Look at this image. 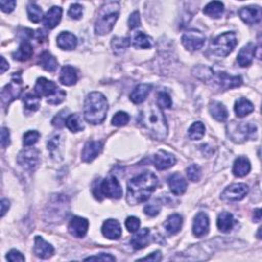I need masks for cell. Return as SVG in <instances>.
I'll return each mask as SVG.
<instances>
[{
    "label": "cell",
    "mask_w": 262,
    "mask_h": 262,
    "mask_svg": "<svg viewBox=\"0 0 262 262\" xmlns=\"http://www.w3.org/2000/svg\"><path fill=\"white\" fill-rule=\"evenodd\" d=\"M0 206H1V217H3L6 211L9 209V201L6 199H2L1 203H0Z\"/></svg>",
    "instance_id": "cell-58"
},
{
    "label": "cell",
    "mask_w": 262,
    "mask_h": 262,
    "mask_svg": "<svg viewBox=\"0 0 262 262\" xmlns=\"http://www.w3.org/2000/svg\"><path fill=\"white\" fill-rule=\"evenodd\" d=\"M33 52L34 50L32 44L29 41L25 40L20 44L18 50L13 53V58L19 62H26L32 58Z\"/></svg>",
    "instance_id": "cell-29"
},
{
    "label": "cell",
    "mask_w": 262,
    "mask_h": 262,
    "mask_svg": "<svg viewBox=\"0 0 262 262\" xmlns=\"http://www.w3.org/2000/svg\"><path fill=\"white\" fill-rule=\"evenodd\" d=\"M176 163V158L174 155L166 151H159L154 156V165L158 170H166L174 166Z\"/></svg>",
    "instance_id": "cell-19"
},
{
    "label": "cell",
    "mask_w": 262,
    "mask_h": 262,
    "mask_svg": "<svg viewBox=\"0 0 262 262\" xmlns=\"http://www.w3.org/2000/svg\"><path fill=\"white\" fill-rule=\"evenodd\" d=\"M77 80H78V74H77V70L74 67H71V66L63 67V69L60 74V82L63 85L72 86L76 84Z\"/></svg>",
    "instance_id": "cell-28"
},
{
    "label": "cell",
    "mask_w": 262,
    "mask_h": 262,
    "mask_svg": "<svg viewBox=\"0 0 262 262\" xmlns=\"http://www.w3.org/2000/svg\"><path fill=\"white\" fill-rule=\"evenodd\" d=\"M205 135V126L202 122H195L189 129V138L191 141H199Z\"/></svg>",
    "instance_id": "cell-41"
},
{
    "label": "cell",
    "mask_w": 262,
    "mask_h": 262,
    "mask_svg": "<svg viewBox=\"0 0 262 262\" xmlns=\"http://www.w3.org/2000/svg\"><path fill=\"white\" fill-rule=\"evenodd\" d=\"M209 218L207 214H205L203 212L198 213L195 216V219H193L192 223V233L196 237L202 238L204 236H206L209 233Z\"/></svg>",
    "instance_id": "cell-17"
},
{
    "label": "cell",
    "mask_w": 262,
    "mask_h": 262,
    "mask_svg": "<svg viewBox=\"0 0 262 262\" xmlns=\"http://www.w3.org/2000/svg\"><path fill=\"white\" fill-rule=\"evenodd\" d=\"M86 261L88 260H95V261H115L116 258L112 256L111 254H106V253H100L95 256H89L85 258Z\"/></svg>",
    "instance_id": "cell-55"
},
{
    "label": "cell",
    "mask_w": 262,
    "mask_h": 262,
    "mask_svg": "<svg viewBox=\"0 0 262 262\" xmlns=\"http://www.w3.org/2000/svg\"><path fill=\"white\" fill-rule=\"evenodd\" d=\"M165 230L169 235H176L182 226V217L179 214H171L166 219L165 223Z\"/></svg>",
    "instance_id": "cell-33"
},
{
    "label": "cell",
    "mask_w": 262,
    "mask_h": 262,
    "mask_svg": "<svg viewBox=\"0 0 262 262\" xmlns=\"http://www.w3.org/2000/svg\"><path fill=\"white\" fill-rule=\"evenodd\" d=\"M256 132V126L250 122L247 124L245 122H232L229 125V136L236 143H242L248 139H252Z\"/></svg>",
    "instance_id": "cell-8"
},
{
    "label": "cell",
    "mask_w": 262,
    "mask_h": 262,
    "mask_svg": "<svg viewBox=\"0 0 262 262\" xmlns=\"http://www.w3.org/2000/svg\"><path fill=\"white\" fill-rule=\"evenodd\" d=\"M125 225H126L128 232L136 233L140 230L141 220L138 217H135V216H130V217H128L126 221H125Z\"/></svg>",
    "instance_id": "cell-50"
},
{
    "label": "cell",
    "mask_w": 262,
    "mask_h": 262,
    "mask_svg": "<svg viewBox=\"0 0 262 262\" xmlns=\"http://www.w3.org/2000/svg\"><path fill=\"white\" fill-rule=\"evenodd\" d=\"M68 112H69L68 110H63V111H61V112L58 114V115H56V116L52 119L51 123H52V125H53L54 127H56V128H62V127L65 126V125H66V121H67V118H68V116H67V113H68Z\"/></svg>",
    "instance_id": "cell-49"
},
{
    "label": "cell",
    "mask_w": 262,
    "mask_h": 262,
    "mask_svg": "<svg viewBox=\"0 0 262 262\" xmlns=\"http://www.w3.org/2000/svg\"><path fill=\"white\" fill-rule=\"evenodd\" d=\"M63 9L60 6H52L43 18V25L48 29H53L60 24Z\"/></svg>",
    "instance_id": "cell-22"
},
{
    "label": "cell",
    "mask_w": 262,
    "mask_h": 262,
    "mask_svg": "<svg viewBox=\"0 0 262 262\" xmlns=\"http://www.w3.org/2000/svg\"><path fill=\"white\" fill-rule=\"evenodd\" d=\"M168 185L174 195L180 196L187 191V181L179 173H174L168 178Z\"/></svg>",
    "instance_id": "cell-24"
},
{
    "label": "cell",
    "mask_w": 262,
    "mask_h": 262,
    "mask_svg": "<svg viewBox=\"0 0 262 262\" xmlns=\"http://www.w3.org/2000/svg\"><path fill=\"white\" fill-rule=\"evenodd\" d=\"M98 193L95 197L101 200L100 197H107L109 199H120L123 195L122 188L115 176H109L102 180L98 185Z\"/></svg>",
    "instance_id": "cell-9"
},
{
    "label": "cell",
    "mask_w": 262,
    "mask_h": 262,
    "mask_svg": "<svg viewBox=\"0 0 262 262\" xmlns=\"http://www.w3.org/2000/svg\"><path fill=\"white\" fill-rule=\"evenodd\" d=\"M129 45H130V41H129V38L127 37H125V38L114 37L111 42V47H112L114 53L118 55L126 51V49L129 48Z\"/></svg>",
    "instance_id": "cell-40"
},
{
    "label": "cell",
    "mask_w": 262,
    "mask_h": 262,
    "mask_svg": "<svg viewBox=\"0 0 262 262\" xmlns=\"http://www.w3.org/2000/svg\"><path fill=\"white\" fill-rule=\"evenodd\" d=\"M237 44H238V39L236 33L226 32L214 38L211 41L210 49L215 55L227 56L234 50Z\"/></svg>",
    "instance_id": "cell-7"
},
{
    "label": "cell",
    "mask_w": 262,
    "mask_h": 262,
    "mask_svg": "<svg viewBox=\"0 0 262 262\" xmlns=\"http://www.w3.org/2000/svg\"><path fill=\"white\" fill-rule=\"evenodd\" d=\"M209 112L211 116L218 122H224L229 117V112L224 105L219 101H212L209 105Z\"/></svg>",
    "instance_id": "cell-32"
},
{
    "label": "cell",
    "mask_w": 262,
    "mask_h": 262,
    "mask_svg": "<svg viewBox=\"0 0 262 262\" xmlns=\"http://www.w3.org/2000/svg\"><path fill=\"white\" fill-rule=\"evenodd\" d=\"M58 47L63 50H73L77 47V38L70 32H62L56 38Z\"/></svg>",
    "instance_id": "cell-25"
},
{
    "label": "cell",
    "mask_w": 262,
    "mask_h": 262,
    "mask_svg": "<svg viewBox=\"0 0 262 262\" xmlns=\"http://www.w3.org/2000/svg\"><path fill=\"white\" fill-rule=\"evenodd\" d=\"M40 138V133L36 130H29L27 131L24 136H23V143L26 146H31L35 144Z\"/></svg>",
    "instance_id": "cell-45"
},
{
    "label": "cell",
    "mask_w": 262,
    "mask_h": 262,
    "mask_svg": "<svg viewBox=\"0 0 262 262\" xmlns=\"http://www.w3.org/2000/svg\"><path fill=\"white\" fill-rule=\"evenodd\" d=\"M130 43L138 49H150L153 47V39L145 35L143 32H134Z\"/></svg>",
    "instance_id": "cell-26"
},
{
    "label": "cell",
    "mask_w": 262,
    "mask_h": 262,
    "mask_svg": "<svg viewBox=\"0 0 262 262\" xmlns=\"http://www.w3.org/2000/svg\"><path fill=\"white\" fill-rule=\"evenodd\" d=\"M102 147H104V144H102L101 142L91 141V142L86 143L81 153L82 161L85 163L93 162L95 159L101 153Z\"/></svg>",
    "instance_id": "cell-15"
},
{
    "label": "cell",
    "mask_w": 262,
    "mask_h": 262,
    "mask_svg": "<svg viewBox=\"0 0 262 262\" xmlns=\"http://www.w3.org/2000/svg\"><path fill=\"white\" fill-rule=\"evenodd\" d=\"M250 170H251V164L246 157H238L236 159L233 167V173L235 176L238 177H244L246 176Z\"/></svg>",
    "instance_id": "cell-31"
},
{
    "label": "cell",
    "mask_w": 262,
    "mask_h": 262,
    "mask_svg": "<svg viewBox=\"0 0 262 262\" xmlns=\"http://www.w3.org/2000/svg\"><path fill=\"white\" fill-rule=\"evenodd\" d=\"M197 74H193L202 80L213 82L222 90H227L241 86L243 83L241 76H231L224 72H214L210 68L199 67L196 68Z\"/></svg>",
    "instance_id": "cell-4"
},
{
    "label": "cell",
    "mask_w": 262,
    "mask_h": 262,
    "mask_svg": "<svg viewBox=\"0 0 262 262\" xmlns=\"http://www.w3.org/2000/svg\"><path fill=\"white\" fill-rule=\"evenodd\" d=\"M33 251L35 255L41 259H48L54 253V248L44 240L43 238L37 236L34 240Z\"/></svg>",
    "instance_id": "cell-14"
},
{
    "label": "cell",
    "mask_w": 262,
    "mask_h": 262,
    "mask_svg": "<svg viewBox=\"0 0 262 262\" xmlns=\"http://www.w3.org/2000/svg\"><path fill=\"white\" fill-rule=\"evenodd\" d=\"M157 105L160 109H169L172 106V99L166 93H160L157 97Z\"/></svg>",
    "instance_id": "cell-48"
},
{
    "label": "cell",
    "mask_w": 262,
    "mask_h": 262,
    "mask_svg": "<svg viewBox=\"0 0 262 262\" xmlns=\"http://www.w3.org/2000/svg\"><path fill=\"white\" fill-rule=\"evenodd\" d=\"M102 235L109 240H118L122 236V229L120 223L116 219H108L101 227Z\"/></svg>",
    "instance_id": "cell-20"
},
{
    "label": "cell",
    "mask_w": 262,
    "mask_h": 262,
    "mask_svg": "<svg viewBox=\"0 0 262 262\" xmlns=\"http://www.w3.org/2000/svg\"><path fill=\"white\" fill-rule=\"evenodd\" d=\"M151 232L149 229H142L141 231L136 232V234L132 237L130 244L135 250H141L147 246L150 242Z\"/></svg>",
    "instance_id": "cell-27"
},
{
    "label": "cell",
    "mask_w": 262,
    "mask_h": 262,
    "mask_svg": "<svg viewBox=\"0 0 262 262\" xmlns=\"http://www.w3.org/2000/svg\"><path fill=\"white\" fill-rule=\"evenodd\" d=\"M62 144H63V138H62V134L60 133L53 134L48 140V150L50 152L52 158L56 157V159H58V156H61L60 151H61Z\"/></svg>",
    "instance_id": "cell-37"
},
{
    "label": "cell",
    "mask_w": 262,
    "mask_h": 262,
    "mask_svg": "<svg viewBox=\"0 0 262 262\" xmlns=\"http://www.w3.org/2000/svg\"><path fill=\"white\" fill-rule=\"evenodd\" d=\"M152 86L150 84H140L136 86L130 95V99L134 104L139 105L145 100L147 95H150Z\"/></svg>",
    "instance_id": "cell-30"
},
{
    "label": "cell",
    "mask_w": 262,
    "mask_h": 262,
    "mask_svg": "<svg viewBox=\"0 0 262 262\" xmlns=\"http://www.w3.org/2000/svg\"><path fill=\"white\" fill-rule=\"evenodd\" d=\"M39 64L48 72H54L58 68V61L48 51H43L39 56Z\"/></svg>",
    "instance_id": "cell-36"
},
{
    "label": "cell",
    "mask_w": 262,
    "mask_h": 262,
    "mask_svg": "<svg viewBox=\"0 0 262 262\" xmlns=\"http://www.w3.org/2000/svg\"><path fill=\"white\" fill-rule=\"evenodd\" d=\"M108 113V100L106 96L95 91L89 94L84 101V118L93 124L97 125L105 121Z\"/></svg>",
    "instance_id": "cell-3"
},
{
    "label": "cell",
    "mask_w": 262,
    "mask_h": 262,
    "mask_svg": "<svg viewBox=\"0 0 262 262\" xmlns=\"http://www.w3.org/2000/svg\"><path fill=\"white\" fill-rule=\"evenodd\" d=\"M238 16L246 24L255 25L261 20V8L259 6H246L240 9Z\"/></svg>",
    "instance_id": "cell-18"
},
{
    "label": "cell",
    "mask_w": 262,
    "mask_h": 262,
    "mask_svg": "<svg viewBox=\"0 0 262 262\" xmlns=\"http://www.w3.org/2000/svg\"><path fill=\"white\" fill-rule=\"evenodd\" d=\"M187 174H188V177L190 180H191L192 182H196V181H199L201 179L202 170H201L199 165L191 164L187 169Z\"/></svg>",
    "instance_id": "cell-46"
},
{
    "label": "cell",
    "mask_w": 262,
    "mask_h": 262,
    "mask_svg": "<svg viewBox=\"0 0 262 262\" xmlns=\"http://www.w3.org/2000/svg\"><path fill=\"white\" fill-rule=\"evenodd\" d=\"M161 207H162V205L160 202L153 201V202L147 204L143 210H144V213L146 215L151 216V217H154V216H157L159 213H160Z\"/></svg>",
    "instance_id": "cell-47"
},
{
    "label": "cell",
    "mask_w": 262,
    "mask_h": 262,
    "mask_svg": "<svg viewBox=\"0 0 262 262\" xmlns=\"http://www.w3.org/2000/svg\"><path fill=\"white\" fill-rule=\"evenodd\" d=\"M224 10V5L220 1H212L208 3L204 8V14L213 18V19H218L221 17Z\"/></svg>",
    "instance_id": "cell-39"
},
{
    "label": "cell",
    "mask_w": 262,
    "mask_h": 262,
    "mask_svg": "<svg viewBox=\"0 0 262 262\" xmlns=\"http://www.w3.org/2000/svg\"><path fill=\"white\" fill-rule=\"evenodd\" d=\"M141 26V15L138 10L133 11L128 19V27L132 30Z\"/></svg>",
    "instance_id": "cell-52"
},
{
    "label": "cell",
    "mask_w": 262,
    "mask_h": 262,
    "mask_svg": "<svg viewBox=\"0 0 262 262\" xmlns=\"http://www.w3.org/2000/svg\"><path fill=\"white\" fill-rule=\"evenodd\" d=\"M23 80L20 73H15L11 77V80L1 90V100L3 106H8L11 101L17 99L23 91Z\"/></svg>",
    "instance_id": "cell-10"
},
{
    "label": "cell",
    "mask_w": 262,
    "mask_h": 262,
    "mask_svg": "<svg viewBox=\"0 0 262 262\" xmlns=\"http://www.w3.org/2000/svg\"><path fill=\"white\" fill-rule=\"evenodd\" d=\"M27 13L30 21L33 23H36V24L42 20V18H44L42 16L41 7L38 6L36 3H30L27 7Z\"/></svg>",
    "instance_id": "cell-43"
},
{
    "label": "cell",
    "mask_w": 262,
    "mask_h": 262,
    "mask_svg": "<svg viewBox=\"0 0 262 262\" xmlns=\"http://www.w3.org/2000/svg\"><path fill=\"white\" fill-rule=\"evenodd\" d=\"M256 47L253 43H248L238 54V64L241 67H248L252 64L255 56Z\"/></svg>",
    "instance_id": "cell-23"
},
{
    "label": "cell",
    "mask_w": 262,
    "mask_h": 262,
    "mask_svg": "<svg viewBox=\"0 0 262 262\" xmlns=\"http://www.w3.org/2000/svg\"><path fill=\"white\" fill-rule=\"evenodd\" d=\"M253 219L255 222H259L261 220V209H256L253 214Z\"/></svg>",
    "instance_id": "cell-60"
},
{
    "label": "cell",
    "mask_w": 262,
    "mask_h": 262,
    "mask_svg": "<svg viewBox=\"0 0 262 262\" xmlns=\"http://www.w3.org/2000/svg\"><path fill=\"white\" fill-rule=\"evenodd\" d=\"M159 184L158 177L151 171L143 172L128 181L126 200L129 205H138L150 199Z\"/></svg>",
    "instance_id": "cell-1"
},
{
    "label": "cell",
    "mask_w": 262,
    "mask_h": 262,
    "mask_svg": "<svg viewBox=\"0 0 262 262\" xmlns=\"http://www.w3.org/2000/svg\"><path fill=\"white\" fill-rule=\"evenodd\" d=\"M254 111V106L250 100L247 98H238L236 104H235V112L237 114L238 117L243 118L247 115H249L250 113H252Z\"/></svg>",
    "instance_id": "cell-35"
},
{
    "label": "cell",
    "mask_w": 262,
    "mask_h": 262,
    "mask_svg": "<svg viewBox=\"0 0 262 262\" xmlns=\"http://www.w3.org/2000/svg\"><path fill=\"white\" fill-rule=\"evenodd\" d=\"M8 68H9L8 63L5 61L3 56H1V74H3L6 70H8Z\"/></svg>",
    "instance_id": "cell-59"
},
{
    "label": "cell",
    "mask_w": 262,
    "mask_h": 262,
    "mask_svg": "<svg viewBox=\"0 0 262 262\" xmlns=\"http://www.w3.org/2000/svg\"><path fill=\"white\" fill-rule=\"evenodd\" d=\"M66 126L72 132H79L84 129V124L82 117L79 114H72L69 115L66 121Z\"/></svg>",
    "instance_id": "cell-38"
},
{
    "label": "cell",
    "mask_w": 262,
    "mask_h": 262,
    "mask_svg": "<svg viewBox=\"0 0 262 262\" xmlns=\"http://www.w3.org/2000/svg\"><path fill=\"white\" fill-rule=\"evenodd\" d=\"M205 40H206V37H205L202 32L198 30H190L186 32L181 38V42L184 44V47L191 51L201 49L204 47Z\"/></svg>",
    "instance_id": "cell-12"
},
{
    "label": "cell",
    "mask_w": 262,
    "mask_h": 262,
    "mask_svg": "<svg viewBox=\"0 0 262 262\" xmlns=\"http://www.w3.org/2000/svg\"><path fill=\"white\" fill-rule=\"evenodd\" d=\"M68 15H69L71 19L79 20L83 15V6L79 3L72 4L69 8V11H68Z\"/></svg>",
    "instance_id": "cell-51"
},
{
    "label": "cell",
    "mask_w": 262,
    "mask_h": 262,
    "mask_svg": "<svg viewBox=\"0 0 262 262\" xmlns=\"http://www.w3.org/2000/svg\"><path fill=\"white\" fill-rule=\"evenodd\" d=\"M16 5L17 2L14 1V0H0V7H1L3 13H11L15 9Z\"/></svg>",
    "instance_id": "cell-53"
},
{
    "label": "cell",
    "mask_w": 262,
    "mask_h": 262,
    "mask_svg": "<svg viewBox=\"0 0 262 262\" xmlns=\"http://www.w3.org/2000/svg\"><path fill=\"white\" fill-rule=\"evenodd\" d=\"M23 102H24L25 107L30 110L35 112L39 109L40 107V97L38 95H32V94H27L24 98H23Z\"/></svg>",
    "instance_id": "cell-42"
},
{
    "label": "cell",
    "mask_w": 262,
    "mask_h": 262,
    "mask_svg": "<svg viewBox=\"0 0 262 262\" xmlns=\"http://www.w3.org/2000/svg\"><path fill=\"white\" fill-rule=\"evenodd\" d=\"M249 191V187L246 184H234L227 187L222 192L221 198L225 201L237 202L244 199Z\"/></svg>",
    "instance_id": "cell-13"
},
{
    "label": "cell",
    "mask_w": 262,
    "mask_h": 262,
    "mask_svg": "<svg viewBox=\"0 0 262 262\" xmlns=\"http://www.w3.org/2000/svg\"><path fill=\"white\" fill-rule=\"evenodd\" d=\"M49 211L47 212L48 215H49L50 218H54V221L56 222V219L60 220V216L64 217L67 214L65 212L66 210V199L58 196V198H55L52 200V202L48 205Z\"/></svg>",
    "instance_id": "cell-21"
},
{
    "label": "cell",
    "mask_w": 262,
    "mask_h": 262,
    "mask_svg": "<svg viewBox=\"0 0 262 262\" xmlns=\"http://www.w3.org/2000/svg\"><path fill=\"white\" fill-rule=\"evenodd\" d=\"M10 144V133L6 127L1 129V146L3 149L7 147Z\"/></svg>",
    "instance_id": "cell-56"
},
{
    "label": "cell",
    "mask_w": 262,
    "mask_h": 262,
    "mask_svg": "<svg viewBox=\"0 0 262 262\" xmlns=\"http://www.w3.org/2000/svg\"><path fill=\"white\" fill-rule=\"evenodd\" d=\"M140 122L154 139L164 141L168 134L167 121L162 110L151 105L144 108L140 115Z\"/></svg>",
    "instance_id": "cell-2"
},
{
    "label": "cell",
    "mask_w": 262,
    "mask_h": 262,
    "mask_svg": "<svg viewBox=\"0 0 262 262\" xmlns=\"http://www.w3.org/2000/svg\"><path fill=\"white\" fill-rule=\"evenodd\" d=\"M235 223L234 216L232 213L223 211L218 215L217 218V227L222 233H230L233 229Z\"/></svg>",
    "instance_id": "cell-34"
},
{
    "label": "cell",
    "mask_w": 262,
    "mask_h": 262,
    "mask_svg": "<svg viewBox=\"0 0 262 262\" xmlns=\"http://www.w3.org/2000/svg\"><path fill=\"white\" fill-rule=\"evenodd\" d=\"M130 120V117L126 112H123L120 111L118 113L115 114V116L113 117L112 119V124L114 126H117V127H121V126H125Z\"/></svg>",
    "instance_id": "cell-44"
},
{
    "label": "cell",
    "mask_w": 262,
    "mask_h": 262,
    "mask_svg": "<svg viewBox=\"0 0 262 262\" xmlns=\"http://www.w3.org/2000/svg\"><path fill=\"white\" fill-rule=\"evenodd\" d=\"M88 226L89 222L87 219L75 216L70 220L69 225H68V231L75 238H83L87 233Z\"/></svg>",
    "instance_id": "cell-16"
},
{
    "label": "cell",
    "mask_w": 262,
    "mask_h": 262,
    "mask_svg": "<svg viewBox=\"0 0 262 262\" xmlns=\"http://www.w3.org/2000/svg\"><path fill=\"white\" fill-rule=\"evenodd\" d=\"M120 5L118 2L110 1L102 5L95 24V31L97 35H106L110 33L118 20Z\"/></svg>",
    "instance_id": "cell-5"
},
{
    "label": "cell",
    "mask_w": 262,
    "mask_h": 262,
    "mask_svg": "<svg viewBox=\"0 0 262 262\" xmlns=\"http://www.w3.org/2000/svg\"><path fill=\"white\" fill-rule=\"evenodd\" d=\"M6 259L11 261V262H17V261H25V257L23 256V254L18 251V250H10V251L6 255Z\"/></svg>",
    "instance_id": "cell-54"
},
{
    "label": "cell",
    "mask_w": 262,
    "mask_h": 262,
    "mask_svg": "<svg viewBox=\"0 0 262 262\" xmlns=\"http://www.w3.org/2000/svg\"><path fill=\"white\" fill-rule=\"evenodd\" d=\"M34 91L39 97H48V102L49 105H60L65 100L67 95L65 91L59 88L54 82L43 77L39 78L36 81Z\"/></svg>",
    "instance_id": "cell-6"
},
{
    "label": "cell",
    "mask_w": 262,
    "mask_h": 262,
    "mask_svg": "<svg viewBox=\"0 0 262 262\" xmlns=\"http://www.w3.org/2000/svg\"><path fill=\"white\" fill-rule=\"evenodd\" d=\"M17 160L22 168L27 171H34L40 163V154L38 150L30 147V149L23 150L18 155Z\"/></svg>",
    "instance_id": "cell-11"
},
{
    "label": "cell",
    "mask_w": 262,
    "mask_h": 262,
    "mask_svg": "<svg viewBox=\"0 0 262 262\" xmlns=\"http://www.w3.org/2000/svg\"><path fill=\"white\" fill-rule=\"evenodd\" d=\"M162 259V254L160 251H155L151 253L150 255H147L145 257H143L139 260L141 261H160Z\"/></svg>",
    "instance_id": "cell-57"
}]
</instances>
